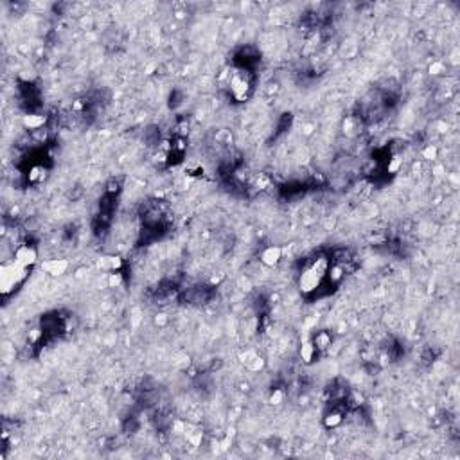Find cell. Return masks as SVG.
Instances as JSON below:
<instances>
[{
  "label": "cell",
  "mask_w": 460,
  "mask_h": 460,
  "mask_svg": "<svg viewBox=\"0 0 460 460\" xmlns=\"http://www.w3.org/2000/svg\"><path fill=\"white\" fill-rule=\"evenodd\" d=\"M29 268L18 264L17 261L11 259L0 266V291L2 295H9L27 279Z\"/></svg>",
  "instance_id": "obj_1"
},
{
  "label": "cell",
  "mask_w": 460,
  "mask_h": 460,
  "mask_svg": "<svg viewBox=\"0 0 460 460\" xmlns=\"http://www.w3.org/2000/svg\"><path fill=\"white\" fill-rule=\"evenodd\" d=\"M320 281H322V273L318 270H315L313 266L306 268L304 272L300 273L299 277V288L304 295H309L313 291L320 288Z\"/></svg>",
  "instance_id": "obj_2"
},
{
  "label": "cell",
  "mask_w": 460,
  "mask_h": 460,
  "mask_svg": "<svg viewBox=\"0 0 460 460\" xmlns=\"http://www.w3.org/2000/svg\"><path fill=\"white\" fill-rule=\"evenodd\" d=\"M13 259L17 261L18 264H22L25 268H31L38 263V252L33 244H20L17 250H15V255Z\"/></svg>",
  "instance_id": "obj_3"
},
{
  "label": "cell",
  "mask_w": 460,
  "mask_h": 460,
  "mask_svg": "<svg viewBox=\"0 0 460 460\" xmlns=\"http://www.w3.org/2000/svg\"><path fill=\"white\" fill-rule=\"evenodd\" d=\"M248 92H250L248 79L244 78V76H241V74H236L232 78V81H230V94H232V97L236 101H243V99H246Z\"/></svg>",
  "instance_id": "obj_4"
},
{
  "label": "cell",
  "mask_w": 460,
  "mask_h": 460,
  "mask_svg": "<svg viewBox=\"0 0 460 460\" xmlns=\"http://www.w3.org/2000/svg\"><path fill=\"white\" fill-rule=\"evenodd\" d=\"M261 263L264 264V266H277L279 263H281V259H283V248L281 246H277V244H272V246H266V248L261 252Z\"/></svg>",
  "instance_id": "obj_5"
},
{
  "label": "cell",
  "mask_w": 460,
  "mask_h": 460,
  "mask_svg": "<svg viewBox=\"0 0 460 460\" xmlns=\"http://www.w3.org/2000/svg\"><path fill=\"white\" fill-rule=\"evenodd\" d=\"M42 270L45 273H49L52 277H61L63 273L68 270V261L67 259H49L42 263Z\"/></svg>",
  "instance_id": "obj_6"
},
{
  "label": "cell",
  "mask_w": 460,
  "mask_h": 460,
  "mask_svg": "<svg viewBox=\"0 0 460 460\" xmlns=\"http://www.w3.org/2000/svg\"><path fill=\"white\" fill-rule=\"evenodd\" d=\"M241 361H243V365L252 372H259L264 369V360H263L255 350H246V352L241 356Z\"/></svg>",
  "instance_id": "obj_7"
},
{
  "label": "cell",
  "mask_w": 460,
  "mask_h": 460,
  "mask_svg": "<svg viewBox=\"0 0 460 460\" xmlns=\"http://www.w3.org/2000/svg\"><path fill=\"white\" fill-rule=\"evenodd\" d=\"M97 266L103 270V272H121L122 268V259L119 255H103L97 263Z\"/></svg>",
  "instance_id": "obj_8"
},
{
  "label": "cell",
  "mask_w": 460,
  "mask_h": 460,
  "mask_svg": "<svg viewBox=\"0 0 460 460\" xmlns=\"http://www.w3.org/2000/svg\"><path fill=\"white\" fill-rule=\"evenodd\" d=\"M47 122V117L38 115V113H27V115L22 117V124L27 130H40Z\"/></svg>",
  "instance_id": "obj_9"
},
{
  "label": "cell",
  "mask_w": 460,
  "mask_h": 460,
  "mask_svg": "<svg viewBox=\"0 0 460 460\" xmlns=\"http://www.w3.org/2000/svg\"><path fill=\"white\" fill-rule=\"evenodd\" d=\"M300 360L304 361V363H311V361L315 360V354H316V347L313 345V342H302L300 344Z\"/></svg>",
  "instance_id": "obj_10"
},
{
  "label": "cell",
  "mask_w": 460,
  "mask_h": 460,
  "mask_svg": "<svg viewBox=\"0 0 460 460\" xmlns=\"http://www.w3.org/2000/svg\"><path fill=\"white\" fill-rule=\"evenodd\" d=\"M313 342V345L316 347V350H326L329 345H331V342H333V338H331V333H327V331H318V333L315 334V338L311 340Z\"/></svg>",
  "instance_id": "obj_11"
},
{
  "label": "cell",
  "mask_w": 460,
  "mask_h": 460,
  "mask_svg": "<svg viewBox=\"0 0 460 460\" xmlns=\"http://www.w3.org/2000/svg\"><path fill=\"white\" fill-rule=\"evenodd\" d=\"M342 421H344L342 412L331 410L329 414H326V417H324V426L329 428V430H334V428H338L340 424H342Z\"/></svg>",
  "instance_id": "obj_12"
},
{
  "label": "cell",
  "mask_w": 460,
  "mask_h": 460,
  "mask_svg": "<svg viewBox=\"0 0 460 460\" xmlns=\"http://www.w3.org/2000/svg\"><path fill=\"white\" fill-rule=\"evenodd\" d=\"M327 277H329V281L333 284H338L342 279H344V268L340 266V264H334V266L327 268Z\"/></svg>",
  "instance_id": "obj_13"
},
{
  "label": "cell",
  "mask_w": 460,
  "mask_h": 460,
  "mask_svg": "<svg viewBox=\"0 0 460 460\" xmlns=\"http://www.w3.org/2000/svg\"><path fill=\"white\" fill-rule=\"evenodd\" d=\"M106 284H108L110 288H121L122 284H124L122 273L121 272H110L108 275H106Z\"/></svg>",
  "instance_id": "obj_14"
},
{
  "label": "cell",
  "mask_w": 460,
  "mask_h": 460,
  "mask_svg": "<svg viewBox=\"0 0 460 460\" xmlns=\"http://www.w3.org/2000/svg\"><path fill=\"white\" fill-rule=\"evenodd\" d=\"M421 155H422V158L424 160H435L437 158V155H438V150H437V146L435 144H428V146H424L422 148V151H421Z\"/></svg>",
  "instance_id": "obj_15"
},
{
  "label": "cell",
  "mask_w": 460,
  "mask_h": 460,
  "mask_svg": "<svg viewBox=\"0 0 460 460\" xmlns=\"http://www.w3.org/2000/svg\"><path fill=\"white\" fill-rule=\"evenodd\" d=\"M284 399H286V394H284V390H281V388H275V390L270 394V405H273V406L283 405Z\"/></svg>",
  "instance_id": "obj_16"
},
{
  "label": "cell",
  "mask_w": 460,
  "mask_h": 460,
  "mask_svg": "<svg viewBox=\"0 0 460 460\" xmlns=\"http://www.w3.org/2000/svg\"><path fill=\"white\" fill-rule=\"evenodd\" d=\"M428 72L432 74V76H442V74L446 72L444 61H432L430 67H428Z\"/></svg>",
  "instance_id": "obj_17"
},
{
  "label": "cell",
  "mask_w": 460,
  "mask_h": 460,
  "mask_svg": "<svg viewBox=\"0 0 460 460\" xmlns=\"http://www.w3.org/2000/svg\"><path fill=\"white\" fill-rule=\"evenodd\" d=\"M45 178V169L42 166H34L31 171H29V180L31 182H42Z\"/></svg>",
  "instance_id": "obj_18"
},
{
  "label": "cell",
  "mask_w": 460,
  "mask_h": 460,
  "mask_svg": "<svg viewBox=\"0 0 460 460\" xmlns=\"http://www.w3.org/2000/svg\"><path fill=\"white\" fill-rule=\"evenodd\" d=\"M401 167H403V158H401V156H394L392 160L388 162L387 171L390 173V175H395V173H399Z\"/></svg>",
  "instance_id": "obj_19"
},
{
  "label": "cell",
  "mask_w": 460,
  "mask_h": 460,
  "mask_svg": "<svg viewBox=\"0 0 460 460\" xmlns=\"http://www.w3.org/2000/svg\"><path fill=\"white\" fill-rule=\"evenodd\" d=\"M40 336H42V331H40V329H34L33 333L29 334V340H31V342H36Z\"/></svg>",
  "instance_id": "obj_20"
},
{
  "label": "cell",
  "mask_w": 460,
  "mask_h": 460,
  "mask_svg": "<svg viewBox=\"0 0 460 460\" xmlns=\"http://www.w3.org/2000/svg\"><path fill=\"white\" fill-rule=\"evenodd\" d=\"M166 322H167L166 315H158V316H156V324H160V326H164Z\"/></svg>",
  "instance_id": "obj_21"
}]
</instances>
